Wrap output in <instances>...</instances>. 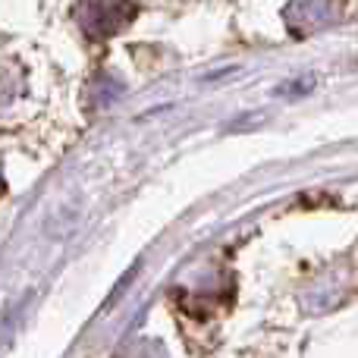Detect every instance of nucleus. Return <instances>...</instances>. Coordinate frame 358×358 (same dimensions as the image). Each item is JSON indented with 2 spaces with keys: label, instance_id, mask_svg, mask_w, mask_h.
Instances as JSON below:
<instances>
[{
  "label": "nucleus",
  "instance_id": "3",
  "mask_svg": "<svg viewBox=\"0 0 358 358\" xmlns=\"http://www.w3.org/2000/svg\"><path fill=\"white\" fill-rule=\"evenodd\" d=\"M317 296H330V308H336V305L346 302L349 289H343L340 277H336V271H334L330 277L315 280V286H308V289L302 292V305H305V311H311V305L317 302Z\"/></svg>",
  "mask_w": 358,
  "mask_h": 358
},
{
  "label": "nucleus",
  "instance_id": "1",
  "mask_svg": "<svg viewBox=\"0 0 358 358\" xmlns=\"http://www.w3.org/2000/svg\"><path fill=\"white\" fill-rule=\"evenodd\" d=\"M138 6L132 0H79L76 3V22L94 41L113 38L136 19Z\"/></svg>",
  "mask_w": 358,
  "mask_h": 358
},
{
  "label": "nucleus",
  "instance_id": "2",
  "mask_svg": "<svg viewBox=\"0 0 358 358\" xmlns=\"http://www.w3.org/2000/svg\"><path fill=\"white\" fill-rule=\"evenodd\" d=\"M336 19H340V3L336 0H292L286 6V25L299 38L315 29H324V25H334Z\"/></svg>",
  "mask_w": 358,
  "mask_h": 358
},
{
  "label": "nucleus",
  "instance_id": "4",
  "mask_svg": "<svg viewBox=\"0 0 358 358\" xmlns=\"http://www.w3.org/2000/svg\"><path fill=\"white\" fill-rule=\"evenodd\" d=\"M0 192H3V173H0Z\"/></svg>",
  "mask_w": 358,
  "mask_h": 358
}]
</instances>
